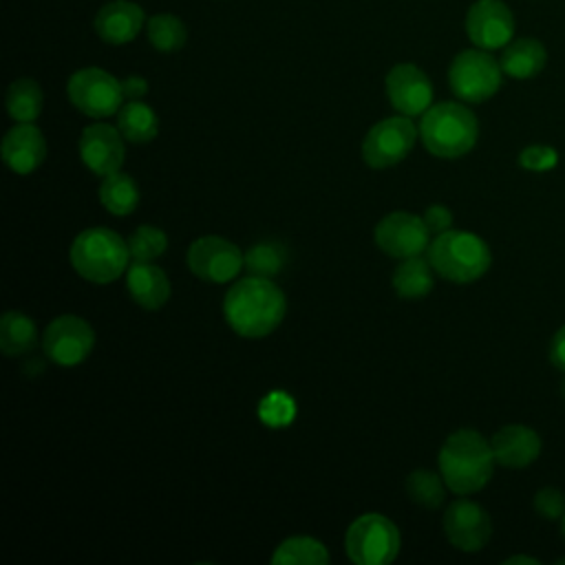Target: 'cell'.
Returning <instances> with one entry per match:
<instances>
[{"instance_id":"2","label":"cell","mask_w":565,"mask_h":565,"mask_svg":"<svg viewBox=\"0 0 565 565\" xmlns=\"http://www.w3.org/2000/svg\"><path fill=\"white\" fill-rule=\"evenodd\" d=\"M494 463L490 439L472 428L455 430L439 450V472L455 494L479 492L490 481Z\"/></svg>"},{"instance_id":"15","label":"cell","mask_w":565,"mask_h":565,"mask_svg":"<svg viewBox=\"0 0 565 565\" xmlns=\"http://www.w3.org/2000/svg\"><path fill=\"white\" fill-rule=\"evenodd\" d=\"M386 95L399 115H424L433 102V84L415 64H397L386 75Z\"/></svg>"},{"instance_id":"20","label":"cell","mask_w":565,"mask_h":565,"mask_svg":"<svg viewBox=\"0 0 565 565\" xmlns=\"http://www.w3.org/2000/svg\"><path fill=\"white\" fill-rule=\"evenodd\" d=\"M126 285L132 300L143 309H161L170 298V280L166 271L152 263L135 260L126 269Z\"/></svg>"},{"instance_id":"8","label":"cell","mask_w":565,"mask_h":565,"mask_svg":"<svg viewBox=\"0 0 565 565\" xmlns=\"http://www.w3.org/2000/svg\"><path fill=\"white\" fill-rule=\"evenodd\" d=\"M66 93L71 104L95 119L117 115L124 102V88L117 77L97 66H86L68 77Z\"/></svg>"},{"instance_id":"6","label":"cell","mask_w":565,"mask_h":565,"mask_svg":"<svg viewBox=\"0 0 565 565\" xmlns=\"http://www.w3.org/2000/svg\"><path fill=\"white\" fill-rule=\"evenodd\" d=\"M344 547L355 565H388L399 552V530L391 519L369 512L349 525Z\"/></svg>"},{"instance_id":"5","label":"cell","mask_w":565,"mask_h":565,"mask_svg":"<svg viewBox=\"0 0 565 565\" xmlns=\"http://www.w3.org/2000/svg\"><path fill=\"white\" fill-rule=\"evenodd\" d=\"M426 254L435 274L457 285L479 280L492 263L488 243L477 234L461 230H448L444 234H437L435 241L428 245Z\"/></svg>"},{"instance_id":"41","label":"cell","mask_w":565,"mask_h":565,"mask_svg":"<svg viewBox=\"0 0 565 565\" xmlns=\"http://www.w3.org/2000/svg\"><path fill=\"white\" fill-rule=\"evenodd\" d=\"M558 563H563V565H565V556H563V558H558Z\"/></svg>"},{"instance_id":"27","label":"cell","mask_w":565,"mask_h":565,"mask_svg":"<svg viewBox=\"0 0 565 565\" xmlns=\"http://www.w3.org/2000/svg\"><path fill=\"white\" fill-rule=\"evenodd\" d=\"M274 565H327V547L311 536H291L282 541L271 554Z\"/></svg>"},{"instance_id":"9","label":"cell","mask_w":565,"mask_h":565,"mask_svg":"<svg viewBox=\"0 0 565 565\" xmlns=\"http://www.w3.org/2000/svg\"><path fill=\"white\" fill-rule=\"evenodd\" d=\"M417 128L406 115L377 121L362 141V159L371 168H391L399 163L417 141Z\"/></svg>"},{"instance_id":"13","label":"cell","mask_w":565,"mask_h":565,"mask_svg":"<svg viewBox=\"0 0 565 565\" xmlns=\"http://www.w3.org/2000/svg\"><path fill=\"white\" fill-rule=\"evenodd\" d=\"M466 33L479 49H503L514 35V15L501 0H477L466 13Z\"/></svg>"},{"instance_id":"28","label":"cell","mask_w":565,"mask_h":565,"mask_svg":"<svg viewBox=\"0 0 565 565\" xmlns=\"http://www.w3.org/2000/svg\"><path fill=\"white\" fill-rule=\"evenodd\" d=\"M146 31H148V40H150L152 49H157L161 53L179 51L188 40L185 24L172 13L152 15L146 24Z\"/></svg>"},{"instance_id":"18","label":"cell","mask_w":565,"mask_h":565,"mask_svg":"<svg viewBox=\"0 0 565 565\" xmlns=\"http://www.w3.org/2000/svg\"><path fill=\"white\" fill-rule=\"evenodd\" d=\"M46 157V141L38 126L15 124L2 139V161L15 174H31Z\"/></svg>"},{"instance_id":"19","label":"cell","mask_w":565,"mask_h":565,"mask_svg":"<svg viewBox=\"0 0 565 565\" xmlns=\"http://www.w3.org/2000/svg\"><path fill=\"white\" fill-rule=\"evenodd\" d=\"M93 24L104 42L119 46L139 35L141 26L146 24V15L143 9L130 0H113L97 11Z\"/></svg>"},{"instance_id":"35","label":"cell","mask_w":565,"mask_h":565,"mask_svg":"<svg viewBox=\"0 0 565 565\" xmlns=\"http://www.w3.org/2000/svg\"><path fill=\"white\" fill-rule=\"evenodd\" d=\"M291 415V408L285 404V397L274 395L271 399H267V404H263V419L271 422L274 426L285 424Z\"/></svg>"},{"instance_id":"11","label":"cell","mask_w":565,"mask_h":565,"mask_svg":"<svg viewBox=\"0 0 565 565\" xmlns=\"http://www.w3.org/2000/svg\"><path fill=\"white\" fill-rule=\"evenodd\" d=\"M93 344V327L84 318L73 313L57 316L53 322H49L42 335V349L46 358L60 366H75L84 362L90 355Z\"/></svg>"},{"instance_id":"38","label":"cell","mask_w":565,"mask_h":565,"mask_svg":"<svg viewBox=\"0 0 565 565\" xmlns=\"http://www.w3.org/2000/svg\"><path fill=\"white\" fill-rule=\"evenodd\" d=\"M514 563H530V565H536L539 561H536V558H532V556H523V554H516V556L505 558V565H514Z\"/></svg>"},{"instance_id":"29","label":"cell","mask_w":565,"mask_h":565,"mask_svg":"<svg viewBox=\"0 0 565 565\" xmlns=\"http://www.w3.org/2000/svg\"><path fill=\"white\" fill-rule=\"evenodd\" d=\"M444 486H446L444 477L433 472V470H413L406 477V494L417 505H424V508H430V510L441 505V501L446 497Z\"/></svg>"},{"instance_id":"12","label":"cell","mask_w":565,"mask_h":565,"mask_svg":"<svg viewBox=\"0 0 565 565\" xmlns=\"http://www.w3.org/2000/svg\"><path fill=\"white\" fill-rule=\"evenodd\" d=\"M428 227L424 216L411 212H391L375 227L377 247L393 258H411L419 256L428 249Z\"/></svg>"},{"instance_id":"17","label":"cell","mask_w":565,"mask_h":565,"mask_svg":"<svg viewBox=\"0 0 565 565\" xmlns=\"http://www.w3.org/2000/svg\"><path fill=\"white\" fill-rule=\"evenodd\" d=\"M494 461L503 468H527L541 455V437L525 424H508L499 428L490 439Z\"/></svg>"},{"instance_id":"4","label":"cell","mask_w":565,"mask_h":565,"mask_svg":"<svg viewBox=\"0 0 565 565\" xmlns=\"http://www.w3.org/2000/svg\"><path fill=\"white\" fill-rule=\"evenodd\" d=\"M73 269L95 285H108L128 269V241L108 227L79 232L68 252Z\"/></svg>"},{"instance_id":"25","label":"cell","mask_w":565,"mask_h":565,"mask_svg":"<svg viewBox=\"0 0 565 565\" xmlns=\"http://www.w3.org/2000/svg\"><path fill=\"white\" fill-rule=\"evenodd\" d=\"M99 203L115 216H126L139 205V188L126 172H113L102 179Z\"/></svg>"},{"instance_id":"37","label":"cell","mask_w":565,"mask_h":565,"mask_svg":"<svg viewBox=\"0 0 565 565\" xmlns=\"http://www.w3.org/2000/svg\"><path fill=\"white\" fill-rule=\"evenodd\" d=\"M121 88H124V97L128 99H141L146 93H148V82L139 75H130L121 82Z\"/></svg>"},{"instance_id":"26","label":"cell","mask_w":565,"mask_h":565,"mask_svg":"<svg viewBox=\"0 0 565 565\" xmlns=\"http://www.w3.org/2000/svg\"><path fill=\"white\" fill-rule=\"evenodd\" d=\"M42 104H44L42 88L31 77L15 79L7 90V113L13 121H20V124L35 121L42 113Z\"/></svg>"},{"instance_id":"1","label":"cell","mask_w":565,"mask_h":565,"mask_svg":"<svg viewBox=\"0 0 565 565\" xmlns=\"http://www.w3.org/2000/svg\"><path fill=\"white\" fill-rule=\"evenodd\" d=\"M287 300L276 282L260 276H247L234 282L223 300L227 324L243 338H265L285 318Z\"/></svg>"},{"instance_id":"34","label":"cell","mask_w":565,"mask_h":565,"mask_svg":"<svg viewBox=\"0 0 565 565\" xmlns=\"http://www.w3.org/2000/svg\"><path fill=\"white\" fill-rule=\"evenodd\" d=\"M424 223L428 227L430 234H444L452 227V212L446 207V205H430L426 212H424Z\"/></svg>"},{"instance_id":"31","label":"cell","mask_w":565,"mask_h":565,"mask_svg":"<svg viewBox=\"0 0 565 565\" xmlns=\"http://www.w3.org/2000/svg\"><path fill=\"white\" fill-rule=\"evenodd\" d=\"M168 247V236L163 230L154 225H139L130 236H128V249L132 260H146L152 263L159 258Z\"/></svg>"},{"instance_id":"24","label":"cell","mask_w":565,"mask_h":565,"mask_svg":"<svg viewBox=\"0 0 565 565\" xmlns=\"http://www.w3.org/2000/svg\"><path fill=\"white\" fill-rule=\"evenodd\" d=\"M38 344V327L22 311H7L0 318V349L9 358L24 355Z\"/></svg>"},{"instance_id":"32","label":"cell","mask_w":565,"mask_h":565,"mask_svg":"<svg viewBox=\"0 0 565 565\" xmlns=\"http://www.w3.org/2000/svg\"><path fill=\"white\" fill-rule=\"evenodd\" d=\"M556 163H558L556 148L545 143H532L519 152V166L530 172H545L556 168Z\"/></svg>"},{"instance_id":"3","label":"cell","mask_w":565,"mask_h":565,"mask_svg":"<svg viewBox=\"0 0 565 565\" xmlns=\"http://www.w3.org/2000/svg\"><path fill=\"white\" fill-rule=\"evenodd\" d=\"M419 137L430 154L439 159H459L475 148L479 121L468 106L459 102H441L422 115Z\"/></svg>"},{"instance_id":"21","label":"cell","mask_w":565,"mask_h":565,"mask_svg":"<svg viewBox=\"0 0 565 565\" xmlns=\"http://www.w3.org/2000/svg\"><path fill=\"white\" fill-rule=\"evenodd\" d=\"M547 62L545 46L534 38H516L503 46L501 68L503 75L514 79H532L536 77Z\"/></svg>"},{"instance_id":"16","label":"cell","mask_w":565,"mask_h":565,"mask_svg":"<svg viewBox=\"0 0 565 565\" xmlns=\"http://www.w3.org/2000/svg\"><path fill=\"white\" fill-rule=\"evenodd\" d=\"M79 157L90 172L108 177L117 172L124 163V135L110 124H90L82 130Z\"/></svg>"},{"instance_id":"7","label":"cell","mask_w":565,"mask_h":565,"mask_svg":"<svg viewBox=\"0 0 565 565\" xmlns=\"http://www.w3.org/2000/svg\"><path fill=\"white\" fill-rule=\"evenodd\" d=\"M501 64L479 46L457 53L448 68V84L452 93L468 104H481L490 99L501 88Z\"/></svg>"},{"instance_id":"30","label":"cell","mask_w":565,"mask_h":565,"mask_svg":"<svg viewBox=\"0 0 565 565\" xmlns=\"http://www.w3.org/2000/svg\"><path fill=\"white\" fill-rule=\"evenodd\" d=\"M285 267V247L280 243H256L245 252V269L249 276L271 278Z\"/></svg>"},{"instance_id":"39","label":"cell","mask_w":565,"mask_h":565,"mask_svg":"<svg viewBox=\"0 0 565 565\" xmlns=\"http://www.w3.org/2000/svg\"><path fill=\"white\" fill-rule=\"evenodd\" d=\"M561 534H563V539H565V514L561 516Z\"/></svg>"},{"instance_id":"36","label":"cell","mask_w":565,"mask_h":565,"mask_svg":"<svg viewBox=\"0 0 565 565\" xmlns=\"http://www.w3.org/2000/svg\"><path fill=\"white\" fill-rule=\"evenodd\" d=\"M550 362L556 371L565 373V324L561 329H556V333L552 335L550 342Z\"/></svg>"},{"instance_id":"40","label":"cell","mask_w":565,"mask_h":565,"mask_svg":"<svg viewBox=\"0 0 565 565\" xmlns=\"http://www.w3.org/2000/svg\"><path fill=\"white\" fill-rule=\"evenodd\" d=\"M561 395L565 397V373H563V380H561Z\"/></svg>"},{"instance_id":"23","label":"cell","mask_w":565,"mask_h":565,"mask_svg":"<svg viewBox=\"0 0 565 565\" xmlns=\"http://www.w3.org/2000/svg\"><path fill=\"white\" fill-rule=\"evenodd\" d=\"M117 128L126 141L148 143L159 132V119L148 104L130 99L117 110Z\"/></svg>"},{"instance_id":"10","label":"cell","mask_w":565,"mask_h":565,"mask_svg":"<svg viewBox=\"0 0 565 565\" xmlns=\"http://www.w3.org/2000/svg\"><path fill=\"white\" fill-rule=\"evenodd\" d=\"M188 267L205 282H227L245 267V254L223 236H201L188 249Z\"/></svg>"},{"instance_id":"14","label":"cell","mask_w":565,"mask_h":565,"mask_svg":"<svg viewBox=\"0 0 565 565\" xmlns=\"http://www.w3.org/2000/svg\"><path fill=\"white\" fill-rule=\"evenodd\" d=\"M444 532L457 550L479 552L492 536V521L479 503L457 499L444 512Z\"/></svg>"},{"instance_id":"33","label":"cell","mask_w":565,"mask_h":565,"mask_svg":"<svg viewBox=\"0 0 565 565\" xmlns=\"http://www.w3.org/2000/svg\"><path fill=\"white\" fill-rule=\"evenodd\" d=\"M534 512L547 521H561V516L565 514V494L563 490L554 488V486H545L541 490H536L534 494Z\"/></svg>"},{"instance_id":"22","label":"cell","mask_w":565,"mask_h":565,"mask_svg":"<svg viewBox=\"0 0 565 565\" xmlns=\"http://www.w3.org/2000/svg\"><path fill=\"white\" fill-rule=\"evenodd\" d=\"M433 265L422 256L402 258L393 271V289L404 300H419L433 289Z\"/></svg>"}]
</instances>
